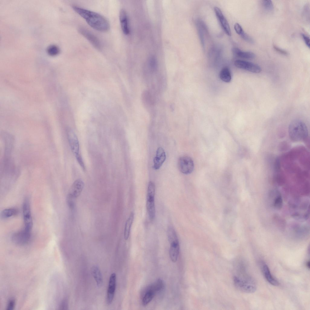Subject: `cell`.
I'll list each match as a JSON object with an SVG mask.
<instances>
[{
    "label": "cell",
    "mask_w": 310,
    "mask_h": 310,
    "mask_svg": "<svg viewBox=\"0 0 310 310\" xmlns=\"http://www.w3.org/2000/svg\"><path fill=\"white\" fill-rule=\"evenodd\" d=\"M73 10L83 18L92 28L101 32H106L110 29V24L103 16L97 12L76 6Z\"/></svg>",
    "instance_id": "cell-1"
},
{
    "label": "cell",
    "mask_w": 310,
    "mask_h": 310,
    "mask_svg": "<svg viewBox=\"0 0 310 310\" xmlns=\"http://www.w3.org/2000/svg\"><path fill=\"white\" fill-rule=\"evenodd\" d=\"M288 133L290 138L294 142L305 140L308 135L306 125L303 121L298 120H294L290 123Z\"/></svg>",
    "instance_id": "cell-2"
},
{
    "label": "cell",
    "mask_w": 310,
    "mask_h": 310,
    "mask_svg": "<svg viewBox=\"0 0 310 310\" xmlns=\"http://www.w3.org/2000/svg\"><path fill=\"white\" fill-rule=\"evenodd\" d=\"M234 284L239 290L248 293L255 292L256 289L254 280L249 276L245 277L235 276L233 278Z\"/></svg>",
    "instance_id": "cell-3"
},
{
    "label": "cell",
    "mask_w": 310,
    "mask_h": 310,
    "mask_svg": "<svg viewBox=\"0 0 310 310\" xmlns=\"http://www.w3.org/2000/svg\"><path fill=\"white\" fill-rule=\"evenodd\" d=\"M31 232L24 228L23 229L14 233L12 237V242L18 245L26 244L30 240Z\"/></svg>",
    "instance_id": "cell-4"
},
{
    "label": "cell",
    "mask_w": 310,
    "mask_h": 310,
    "mask_svg": "<svg viewBox=\"0 0 310 310\" xmlns=\"http://www.w3.org/2000/svg\"><path fill=\"white\" fill-rule=\"evenodd\" d=\"M178 164L179 170L183 174H189L193 170V162L189 157L183 156L180 157L178 160Z\"/></svg>",
    "instance_id": "cell-5"
},
{
    "label": "cell",
    "mask_w": 310,
    "mask_h": 310,
    "mask_svg": "<svg viewBox=\"0 0 310 310\" xmlns=\"http://www.w3.org/2000/svg\"><path fill=\"white\" fill-rule=\"evenodd\" d=\"M22 211L25 228L31 231L33 222L30 203L28 198H26L24 200L23 204Z\"/></svg>",
    "instance_id": "cell-6"
},
{
    "label": "cell",
    "mask_w": 310,
    "mask_h": 310,
    "mask_svg": "<svg viewBox=\"0 0 310 310\" xmlns=\"http://www.w3.org/2000/svg\"><path fill=\"white\" fill-rule=\"evenodd\" d=\"M236 67L254 73H259L262 71L261 67L253 63L241 60H237L234 62Z\"/></svg>",
    "instance_id": "cell-7"
},
{
    "label": "cell",
    "mask_w": 310,
    "mask_h": 310,
    "mask_svg": "<svg viewBox=\"0 0 310 310\" xmlns=\"http://www.w3.org/2000/svg\"><path fill=\"white\" fill-rule=\"evenodd\" d=\"M67 135L71 150L75 156L79 153V144L77 137L71 129L67 130Z\"/></svg>",
    "instance_id": "cell-8"
},
{
    "label": "cell",
    "mask_w": 310,
    "mask_h": 310,
    "mask_svg": "<svg viewBox=\"0 0 310 310\" xmlns=\"http://www.w3.org/2000/svg\"><path fill=\"white\" fill-rule=\"evenodd\" d=\"M214 10L216 15L223 29L228 35L230 36L231 33L230 26L221 9L218 7H215L214 8Z\"/></svg>",
    "instance_id": "cell-9"
},
{
    "label": "cell",
    "mask_w": 310,
    "mask_h": 310,
    "mask_svg": "<svg viewBox=\"0 0 310 310\" xmlns=\"http://www.w3.org/2000/svg\"><path fill=\"white\" fill-rule=\"evenodd\" d=\"M116 283V276L115 273H112L110 276L107 289V302L108 305L110 304L113 300L115 291Z\"/></svg>",
    "instance_id": "cell-10"
},
{
    "label": "cell",
    "mask_w": 310,
    "mask_h": 310,
    "mask_svg": "<svg viewBox=\"0 0 310 310\" xmlns=\"http://www.w3.org/2000/svg\"><path fill=\"white\" fill-rule=\"evenodd\" d=\"M79 32L86 38L97 49H100L101 44L98 38L91 32L84 27L79 29Z\"/></svg>",
    "instance_id": "cell-11"
},
{
    "label": "cell",
    "mask_w": 310,
    "mask_h": 310,
    "mask_svg": "<svg viewBox=\"0 0 310 310\" xmlns=\"http://www.w3.org/2000/svg\"><path fill=\"white\" fill-rule=\"evenodd\" d=\"M84 185V182L82 179H77L72 185L68 194L76 198L81 194Z\"/></svg>",
    "instance_id": "cell-12"
},
{
    "label": "cell",
    "mask_w": 310,
    "mask_h": 310,
    "mask_svg": "<svg viewBox=\"0 0 310 310\" xmlns=\"http://www.w3.org/2000/svg\"><path fill=\"white\" fill-rule=\"evenodd\" d=\"M166 158V153L164 150L161 147H159L153 159L154 168L155 170L159 169L165 161Z\"/></svg>",
    "instance_id": "cell-13"
},
{
    "label": "cell",
    "mask_w": 310,
    "mask_h": 310,
    "mask_svg": "<svg viewBox=\"0 0 310 310\" xmlns=\"http://www.w3.org/2000/svg\"><path fill=\"white\" fill-rule=\"evenodd\" d=\"M119 18L122 30L124 33L128 35L130 32L128 19L126 12L124 9L120 10L119 13Z\"/></svg>",
    "instance_id": "cell-14"
},
{
    "label": "cell",
    "mask_w": 310,
    "mask_h": 310,
    "mask_svg": "<svg viewBox=\"0 0 310 310\" xmlns=\"http://www.w3.org/2000/svg\"><path fill=\"white\" fill-rule=\"evenodd\" d=\"M232 50L234 55L240 58L251 59L256 57V55L254 53L251 51H242L237 48H232Z\"/></svg>",
    "instance_id": "cell-15"
},
{
    "label": "cell",
    "mask_w": 310,
    "mask_h": 310,
    "mask_svg": "<svg viewBox=\"0 0 310 310\" xmlns=\"http://www.w3.org/2000/svg\"><path fill=\"white\" fill-rule=\"evenodd\" d=\"M262 268L263 273L267 281L273 285H279V282L273 276L268 266L265 264H263Z\"/></svg>",
    "instance_id": "cell-16"
},
{
    "label": "cell",
    "mask_w": 310,
    "mask_h": 310,
    "mask_svg": "<svg viewBox=\"0 0 310 310\" xmlns=\"http://www.w3.org/2000/svg\"><path fill=\"white\" fill-rule=\"evenodd\" d=\"M156 294L149 286L146 289L142 298V304L143 306L147 305L153 299Z\"/></svg>",
    "instance_id": "cell-17"
},
{
    "label": "cell",
    "mask_w": 310,
    "mask_h": 310,
    "mask_svg": "<svg viewBox=\"0 0 310 310\" xmlns=\"http://www.w3.org/2000/svg\"><path fill=\"white\" fill-rule=\"evenodd\" d=\"M91 273L96 281L97 286L101 287L103 284V278L101 272L99 268L97 266H94L91 268Z\"/></svg>",
    "instance_id": "cell-18"
},
{
    "label": "cell",
    "mask_w": 310,
    "mask_h": 310,
    "mask_svg": "<svg viewBox=\"0 0 310 310\" xmlns=\"http://www.w3.org/2000/svg\"><path fill=\"white\" fill-rule=\"evenodd\" d=\"M146 206L149 218L153 220L155 216L154 198L147 199Z\"/></svg>",
    "instance_id": "cell-19"
},
{
    "label": "cell",
    "mask_w": 310,
    "mask_h": 310,
    "mask_svg": "<svg viewBox=\"0 0 310 310\" xmlns=\"http://www.w3.org/2000/svg\"><path fill=\"white\" fill-rule=\"evenodd\" d=\"M179 252V243L170 245L169 251L170 256L172 261L173 262L177 260Z\"/></svg>",
    "instance_id": "cell-20"
},
{
    "label": "cell",
    "mask_w": 310,
    "mask_h": 310,
    "mask_svg": "<svg viewBox=\"0 0 310 310\" xmlns=\"http://www.w3.org/2000/svg\"><path fill=\"white\" fill-rule=\"evenodd\" d=\"M134 216V213L132 212L130 213L126 222L124 232V238L125 240H127L129 237L130 228L133 221Z\"/></svg>",
    "instance_id": "cell-21"
},
{
    "label": "cell",
    "mask_w": 310,
    "mask_h": 310,
    "mask_svg": "<svg viewBox=\"0 0 310 310\" xmlns=\"http://www.w3.org/2000/svg\"><path fill=\"white\" fill-rule=\"evenodd\" d=\"M149 286L156 294L157 293L161 291L163 289L164 287L163 281L160 279H158Z\"/></svg>",
    "instance_id": "cell-22"
},
{
    "label": "cell",
    "mask_w": 310,
    "mask_h": 310,
    "mask_svg": "<svg viewBox=\"0 0 310 310\" xmlns=\"http://www.w3.org/2000/svg\"><path fill=\"white\" fill-rule=\"evenodd\" d=\"M219 77L223 81L228 83L231 80V75L229 69L227 67L223 68L220 71Z\"/></svg>",
    "instance_id": "cell-23"
},
{
    "label": "cell",
    "mask_w": 310,
    "mask_h": 310,
    "mask_svg": "<svg viewBox=\"0 0 310 310\" xmlns=\"http://www.w3.org/2000/svg\"><path fill=\"white\" fill-rule=\"evenodd\" d=\"M167 235L169 241L170 245L179 243L176 233L173 227H170L168 228Z\"/></svg>",
    "instance_id": "cell-24"
},
{
    "label": "cell",
    "mask_w": 310,
    "mask_h": 310,
    "mask_svg": "<svg viewBox=\"0 0 310 310\" xmlns=\"http://www.w3.org/2000/svg\"><path fill=\"white\" fill-rule=\"evenodd\" d=\"M18 211L15 208H8L3 210L1 213L0 216L2 219H6L16 215Z\"/></svg>",
    "instance_id": "cell-25"
},
{
    "label": "cell",
    "mask_w": 310,
    "mask_h": 310,
    "mask_svg": "<svg viewBox=\"0 0 310 310\" xmlns=\"http://www.w3.org/2000/svg\"><path fill=\"white\" fill-rule=\"evenodd\" d=\"M155 186L154 183L150 181L149 182L147 188V199L154 198Z\"/></svg>",
    "instance_id": "cell-26"
},
{
    "label": "cell",
    "mask_w": 310,
    "mask_h": 310,
    "mask_svg": "<svg viewBox=\"0 0 310 310\" xmlns=\"http://www.w3.org/2000/svg\"><path fill=\"white\" fill-rule=\"evenodd\" d=\"M275 198L273 203L274 207L276 209H280L283 206V200L280 193Z\"/></svg>",
    "instance_id": "cell-27"
},
{
    "label": "cell",
    "mask_w": 310,
    "mask_h": 310,
    "mask_svg": "<svg viewBox=\"0 0 310 310\" xmlns=\"http://www.w3.org/2000/svg\"><path fill=\"white\" fill-rule=\"evenodd\" d=\"M47 51L48 53L50 55L54 56L59 53V49L57 46L54 45H51L48 47Z\"/></svg>",
    "instance_id": "cell-28"
},
{
    "label": "cell",
    "mask_w": 310,
    "mask_h": 310,
    "mask_svg": "<svg viewBox=\"0 0 310 310\" xmlns=\"http://www.w3.org/2000/svg\"><path fill=\"white\" fill-rule=\"evenodd\" d=\"M262 5L264 9L268 12H271L273 9V5L271 0H263Z\"/></svg>",
    "instance_id": "cell-29"
},
{
    "label": "cell",
    "mask_w": 310,
    "mask_h": 310,
    "mask_svg": "<svg viewBox=\"0 0 310 310\" xmlns=\"http://www.w3.org/2000/svg\"><path fill=\"white\" fill-rule=\"evenodd\" d=\"M239 35L243 40L248 42L251 44H253L254 43L253 39L248 35L245 33L244 30L242 31Z\"/></svg>",
    "instance_id": "cell-30"
},
{
    "label": "cell",
    "mask_w": 310,
    "mask_h": 310,
    "mask_svg": "<svg viewBox=\"0 0 310 310\" xmlns=\"http://www.w3.org/2000/svg\"><path fill=\"white\" fill-rule=\"evenodd\" d=\"M75 198L68 194L67 197V203L69 207L71 209L74 208L75 205L74 200Z\"/></svg>",
    "instance_id": "cell-31"
},
{
    "label": "cell",
    "mask_w": 310,
    "mask_h": 310,
    "mask_svg": "<svg viewBox=\"0 0 310 310\" xmlns=\"http://www.w3.org/2000/svg\"><path fill=\"white\" fill-rule=\"evenodd\" d=\"M76 159L81 167L83 170H85V166L83 159L80 154L75 156Z\"/></svg>",
    "instance_id": "cell-32"
},
{
    "label": "cell",
    "mask_w": 310,
    "mask_h": 310,
    "mask_svg": "<svg viewBox=\"0 0 310 310\" xmlns=\"http://www.w3.org/2000/svg\"><path fill=\"white\" fill-rule=\"evenodd\" d=\"M15 302L14 300H10L9 302L7 307V309L11 310L13 309L15 305Z\"/></svg>",
    "instance_id": "cell-33"
},
{
    "label": "cell",
    "mask_w": 310,
    "mask_h": 310,
    "mask_svg": "<svg viewBox=\"0 0 310 310\" xmlns=\"http://www.w3.org/2000/svg\"><path fill=\"white\" fill-rule=\"evenodd\" d=\"M302 36L303 38V40L307 46L310 48V38L304 34H302Z\"/></svg>",
    "instance_id": "cell-34"
},
{
    "label": "cell",
    "mask_w": 310,
    "mask_h": 310,
    "mask_svg": "<svg viewBox=\"0 0 310 310\" xmlns=\"http://www.w3.org/2000/svg\"><path fill=\"white\" fill-rule=\"evenodd\" d=\"M150 66L152 70H155L157 66L156 62L154 58H152L150 60Z\"/></svg>",
    "instance_id": "cell-35"
},
{
    "label": "cell",
    "mask_w": 310,
    "mask_h": 310,
    "mask_svg": "<svg viewBox=\"0 0 310 310\" xmlns=\"http://www.w3.org/2000/svg\"><path fill=\"white\" fill-rule=\"evenodd\" d=\"M273 48L276 51L284 55H287L288 54V52L287 51L284 50L282 49L275 45L274 46Z\"/></svg>",
    "instance_id": "cell-36"
},
{
    "label": "cell",
    "mask_w": 310,
    "mask_h": 310,
    "mask_svg": "<svg viewBox=\"0 0 310 310\" xmlns=\"http://www.w3.org/2000/svg\"><path fill=\"white\" fill-rule=\"evenodd\" d=\"M68 307V303L67 300L64 299L61 302L60 308L61 309H66Z\"/></svg>",
    "instance_id": "cell-37"
},
{
    "label": "cell",
    "mask_w": 310,
    "mask_h": 310,
    "mask_svg": "<svg viewBox=\"0 0 310 310\" xmlns=\"http://www.w3.org/2000/svg\"><path fill=\"white\" fill-rule=\"evenodd\" d=\"M306 265L307 267L309 269L310 268V261H308L306 263Z\"/></svg>",
    "instance_id": "cell-38"
}]
</instances>
